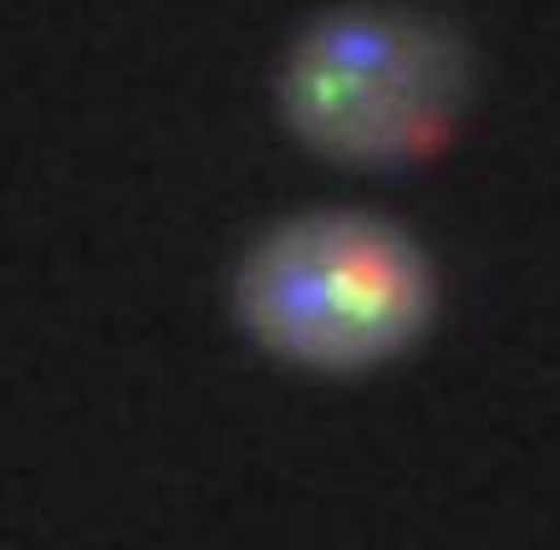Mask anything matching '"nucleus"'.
Masks as SVG:
<instances>
[{"label":"nucleus","instance_id":"f03ea898","mask_svg":"<svg viewBox=\"0 0 560 550\" xmlns=\"http://www.w3.org/2000/svg\"><path fill=\"white\" fill-rule=\"evenodd\" d=\"M469 92L464 36L413 5L316 15L280 67V113L291 133L347 168H408L443 153Z\"/></svg>","mask_w":560,"mask_h":550},{"label":"nucleus","instance_id":"f257e3e1","mask_svg":"<svg viewBox=\"0 0 560 550\" xmlns=\"http://www.w3.org/2000/svg\"><path fill=\"white\" fill-rule=\"evenodd\" d=\"M439 281L418 239L357 209H311L250 245L235 316L260 352L306 372H372L433 321Z\"/></svg>","mask_w":560,"mask_h":550}]
</instances>
